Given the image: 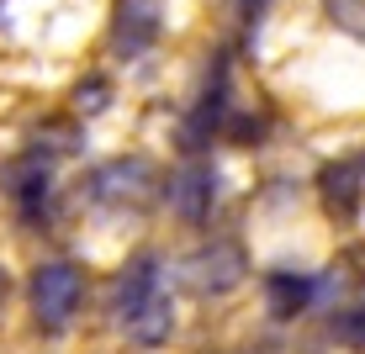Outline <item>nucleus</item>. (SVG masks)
<instances>
[{"label": "nucleus", "mask_w": 365, "mask_h": 354, "mask_svg": "<svg viewBox=\"0 0 365 354\" xmlns=\"http://www.w3.org/2000/svg\"><path fill=\"white\" fill-rule=\"evenodd\" d=\"M111 312H117V323L128 328L133 344L154 349L170 338L175 328V301L165 291V264L154 254H138L128 270L117 275V296H111Z\"/></svg>", "instance_id": "obj_1"}, {"label": "nucleus", "mask_w": 365, "mask_h": 354, "mask_svg": "<svg viewBox=\"0 0 365 354\" xmlns=\"http://www.w3.org/2000/svg\"><path fill=\"white\" fill-rule=\"evenodd\" d=\"M80 296H85V281H80L74 264H64V259L37 264V275H32V318L43 323L48 333L69 328V318L80 312Z\"/></svg>", "instance_id": "obj_2"}, {"label": "nucleus", "mask_w": 365, "mask_h": 354, "mask_svg": "<svg viewBox=\"0 0 365 354\" xmlns=\"http://www.w3.org/2000/svg\"><path fill=\"white\" fill-rule=\"evenodd\" d=\"M159 21H165V0H117V53L138 58L159 37Z\"/></svg>", "instance_id": "obj_3"}, {"label": "nucleus", "mask_w": 365, "mask_h": 354, "mask_svg": "<svg viewBox=\"0 0 365 354\" xmlns=\"http://www.w3.org/2000/svg\"><path fill=\"white\" fill-rule=\"evenodd\" d=\"M244 281V254H238L233 244H217V249H201V254L191 259V286L196 291H228Z\"/></svg>", "instance_id": "obj_4"}, {"label": "nucleus", "mask_w": 365, "mask_h": 354, "mask_svg": "<svg viewBox=\"0 0 365 354\" xmlns=\"http://www.w3.org/2000/svg\"><path fill=\"white\" fill-rule=\"evenodd\" d=\"M212 196H217V180H212V170H201V164L180 170L175 185H170V201L180 207V217H191V222H201L212 212Z\"/></svg>", "instance_id": "obj_5"}, {"label": "nucleus", "mask_w": 365, "mask_h": 354, "mask_svg": "<svg viewBox=\"0 0 365 354\" xmlns=\"http://www.w3.org/2000/svg\"><path fill=\"white\" fill-rule=\"evenodd\" d=\"M148 191V164L143 159H128V164H106L96 175V196L101 201H138Z\"/></svg>", "instance_id": "obj_6"}, {"label": "nucleus", "mask_w": 365, "mask_h": 354, "mask_svg": "<svg viewBox=\"0 0 365 354\" xmlns=\"http://www.w3.org/2000/svg\"><path fill=\"white\" fill-rule=\"evenodd\" d=\"M323 201H329L339 217H355V201H360V170H355V164H334V170H323Z\"/></svg>", "instance_id": "obj_7"}, {"label": "nucleus", "mask_w": 365, "mask_h": 354, "mask_svg": "<svg viewBox=\"0 0 365 354\" xmlns=\"http://www.w3.org/2000/svg\"><path fill=\"white\" fill-rule=\"evenodd\" d=\"M312 301V281L307 275H270V307L275 318H292V312H302Z\"/></svg>", "instance_id": "obj_8"}, {"label": "nucleus", "mask_w": 365, "mask_h": 354, "mask_svg": "<svg viewBox=\"0 0 365 354\" xmlns=\"http://www.w3.org/2000/svg\"><path fill=\"white\" fill-rule=\"evenodd\" d=\"M334 338L365 354V307H344V312H339V318H334Z\"/></svg>", "instance_id": "obj_9"}, {"label": "nucleus", "mask_w": 365, "mask_h": 354, "mask_svg": "<svg viewBox=\"0 0 365 354\" xmlns=\"http://www.w3.org/2000/svg\"><path fill=\"white\" fill-rule=\"evenodd\" d=\"M80 106H91V111L101 106V85H91V90H80Z\"/></svg>", "instance_id": "obj_10"}, {"label": "nucleus", "mask_w": 365, "mask_h": 354, "mask_svg": "<svg viewBox=\"0 0 365 354\" xmlns=\"http://www.w3.org/2000/svg\"><path fill=\"white\" fill-rule=\"evenodd\" d=\"M238 6H244V16H249V21H255V16H259V11H265V0H238Z\"/></svg>", "instance_id": "obj_11"}]
</instances>
